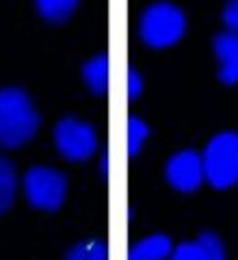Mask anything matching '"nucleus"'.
I'll return each instance as SVG.
<instances>
[{
    "label": "nucleus",
    "instance_id": "1",
    "mask_svg": "<svg viewBox=\"0 0 238 260\" xmlns=\"http://www.w3.org/2000/svg\"><path fill=\"white\" fill-rule=\"evenodd\" d=\"M39 130V115L26 91L18 87L0 89V145L22 148Z\"/></svg>",
    "mask_w": 238,
    "mask_h": 260
},
{
    "label": "nucleus",
    "instance_id": "2",
    "mask_svg": "<svg viewBox=\"0 0 238 260\" xmlns=\"http://www.w3.org/2000/svg\"><path fill=\"white\" fill-rule=\"evenodd\" d=\"M186 32V18L180 7L171 3H154L139 20L141 42L156 50L176 46Z\"/></svg>",
    "mask_w": 238,
    "mask_h": 260
},
{
    "label": "nucleus",
    "instance_id": "3",
    "mask_svg": "<svg viewBox=\"0 0 238 260\" xmlns=\"http://www.w3.org/2000/svg\"><path fill=\"white\" fill-rule=\"evenodd\" d=\"M203 174L212 189H229L238 182V133L225 130L215 135L201 152Z\"/></svg>",
    "mask_w": 238,
    "mask_h": 260
},
{
    "label": "nucleus",
    "instance_id": "4",
    "mask_svg": "<svg viewBox=\"0 0 238 260\" xmlns=\"http://www.w3.org/2000/svg\"><path fill=\"white\" fill-rule=\"evenodd\" d=\"M24 198L37 210H59L67 198V178L52 167H30L22 180Z\"/></svg>",
    "mask_w": 238,
    "mask_h": 260
},
{
    "label": "nucleus",
    "instance_id": "5",
    "mask_svg": "<svg viewBox=\"0 0 238 260\" xmlns=\"http://www.w3.org/2000/svg\"><path fill=\"white\" fill-rule=\"evenodd\" d=\"M54 143L63 158L87 160L93 156L97 148V135L85 121L65 117L54 126Z\"/></svg>",
    "mask_w": 238,
    "mask_h": 260
},
{
    "label": "nucleus",
    "instance_id": "6",
    "mask_svg": "<svg viewBox=\"0 0 238 260\" xmlns=\"http://www.w3.org/2000/svg\"><path fill=\"white\" fill-rule=\"evenodd\" d=\"M167 182L180 193H193L206 182L201 154L195 150H182L167 160L165 167Z\"/></svg>",
    "mask_w": 238,
    "mask_h": 260
},
{
    "label": "nucleus",
    "instance_id": "7",
    "mask_svg": "<svg viewBox=\"0 0 238 260\" xmlns=\"http://www.w3.org/2000/svg\"><path fill=\"white\" fill-rule=\"evenodd\" d=\"M171 260H225V249L212 232H201L195 241L174 247Z\"/></svg>",
    "mask_w": 238,
    "mask_h": 260
},
{
    "label": "nucleus",
    "instance_id": "8",
    "mask_svg": "<svg viewBox=\"0 0 238 260\" xmlns=\"http://www.w3.org/2000/svg\"><path fill=\"white\" fill-rule=\"evenodd\" d=\"M215 54L219 61V80L225 85L238 83V32L225 30L215 37Z\"/></svg>",
    "mask_w": 238,
    "mask_h": 260
},
{
    "label": "nucleus",
    "instance_id": "9",
    "mask_svg": "<svg viewBox=\"0 0 238 260\" xmlns=\"http://www.w3.org/2000/svg\"><path fill=\"white\" fill-rule=\"evenodd\" d=\"M171 241L165 234H152L143 241H139L137 245L130 247L128 260H167L171 258Z\"/></svg>",
    "mask_w": 238,
    "mask_h": 260
},
{
    "label": "nucleus",
    "instance_id": "10",
    "mask_svg": "<svg viewBox=\"0 0 238 260\" xmlns=\"http://www.w3.org/2000/svg\"><path fill=\"white\" fill-rule=\"evenodd\" d=\"M83 78L87 87L93 93H106L109 91V54H97L91 61H87L83 68Z\"/></svg>",
    "mask_w": 238,
    "mask_h": 260
},
{
    "label": "nucleus",
    "instance_id": "11",
    "mask_svg": "<svg viewBox=\"0 0 238 260\" xmlns=\"http://www.w3.org/2000/svg\"><path fill=\"white\" fill-rule=\"evenodd\" d=\"M15 195H18V174L11 160L0 156V215L13 206Z\"/></svg>",
    "mask_w": 238,
    "mask_h": 260
},
{
    "label": "nucleus",
    "instance_id": "12",
    "mask_svg": "<svg viewBox=\"0 0 238 260\" xmlns=\"http://www.w3.org/2000/svg\"><path fill=\"white\" fill-rule=\"evenodd\" d=\"M35 7L48 22H65L78 7V0H35Z\"/></svg>",
    "mask_w": 238,
    "mask_h": 260
},
{
    "label": "nucleus",
    "instance_id": "13",
    "mask_svg": "<svg viewBox=\"0 0 238 260\" xmlns=\"http://www.w3.org/2000/svg\"><path fill=\"white\" fill-rule=\"evenodd\" d=\"M67 260H109V247L104 241H83L67 251Z\"/></svg>",
    "mask_w": 238,
    "mask_h": 260
},
{
    "label": "nucleus",
    "instance_id": "14",
    "mask_svg": "<svg viewBox=\"0 0 238 260\" xmlns=\"http://www.w3.org/2000/svg\"><path fill=\"white\" fill-rule=\"evenodd\" d=\"M147 137H150V128H147L145 121L139 117H130L128 119V154L130 156L141 152Z\"/></svg>",
    "mask_w": 238,
    "mask_h": 260
},
{
    "label": "nucleus",
    "instance_id": "15",
    "mask_svg": "<svg viewBox=\"0 0 238 260\" xmlns=\"http://www.w3.org/2000/svg\"><path fill=\"white\" fill-rule=\"evenodd\" d=\"M223 22L227 30L238 32V0H227L225 9H223Z\"/></svg>",
    "mask_w": 238,
    "mask_h": 260
},
{
    "label": "nucleus",
    "instance_id": "16",
    "mask_svg": "<svg viewBox=\"0 0 238 260\" xmlns=\"http://www.w3.org/2000/svg\"><path fill=\"white\" fill-rule=\"evenodd\" d=\"M141 91H143V78L137 70L130 68L128 70V98L130 100H137L141 95Z\"/></svg>",
    "mask_w": 238,
    "mask_h": 260
},
{
    "label": "nucleus",
    "instance_id": "17",
    "mask_svg": "<svg viewBox=\"0 0 238 260\" xmlns=\"http://www.w3.org/2000/svg\"><path fill=\"white\" fill-rule=\"evenodd\" d=\"M100 172L102 176H109V152H104L100 158Z\"/></svg>",
    "mask_w": 238,
    "mask_h": 260
}]
</instances>
